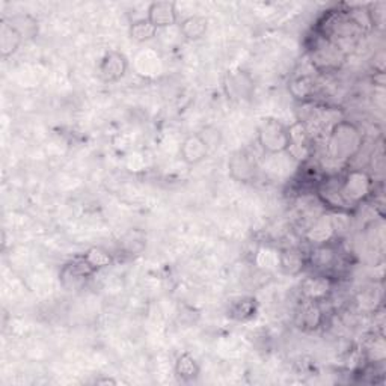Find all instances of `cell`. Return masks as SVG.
<instances>
[{"label": "cell", "mask_w": 386, "mask_h": 386, "mask_svg": "<svg viewBox=\"0 0 386 386\" xmlns=\"http://www.w3.org/2000/svg\"><path fill=\"white\" fill-rule=\"evenodd\" d=\"M364 142V133L358 125L350 121H336L331 127L326 148L331 159L347 163L359 156Z\"/></svg>", "instance_id": "cell-1"}, {"label": "cell", "mask_w": 386, "mask_h": 386, "mask_svg": "<svg viewBox=\"0 0 386 386\" xmlns=\"http://www.w3.org/2000/svg\"><path fill=\"white\" fill-rule=\"evenodd\" d=\"M340 193L349 208L361 206L374 192V180L370 172L364 169H349L338 177Z\"/></svg>", "instance_id": "cell-2"}, {"label": "cell", "mask_w": 386, "mask_h": 386, "mask_svg": "<svg viewBox=\"0 0 386 386\" xmlns=\"http://www.w3.org/2000/svg\"><path fill=\"white\" fill-rule=\"evenodd\" d=\"M257 142L266 154H283L290 150V129L275 118H264L257 129Z\"/></svg>", "instance_id": "cell-3"}, {"label": "cell", "mask_w": 386, "mask_h": 386, "mask_svg": "<svg viewBox=\"0 0 386 386\" xmlns=\"http://www.w3.org/2000/svg\"><path fill=\"white\" fill-rule=\"evenodd\" d=\"M311 64L318 73H335L343 66L347 53L327 38L318 35L310 52Z\"/></svg>", "instance_id": "cell-4"}, {"label": "cell", "mask_w": 386, "mask_h": 386, "mask_svg": "<svg viewBox=\"0 0 386 386\" xmlns=\"http://www.w3.org/2000/svg\"><path fill=\"white\" fill-rule=\"evenodd\" d=\"M222 88H224L227 99L231 101H249L255 92V82L248 71L236 69L225 74Z\"/></svg>", "instance_id": "cell-5"}, {"label": "cell", "mask_w": 386, "mask_h": 386, "mask_svg": "<svg viewBox=\"0 0 386 386\" xmlns=\"http://www.w3.org/2000/svg\"><path fill=\"white\" fill-rule=\"evenodd\" d=\"M229 177L241 185H249L258 176V163L255 157L246 150H237L228 159Z\"/></svg>", "instance_id": "cell-6"}, {"label": "cell", "mask_w": 386, "mask_h": 386, "mask_svg": "<svg viewBox=\"0 0 386 386\" xmlns=\"http://www.w3.org/2000/svg\"><path fill=\"white\" fill-rule=\"evenodd\" d=\"M127 70V56L118 50H109L103 55L96 71H99V77L104 83H115L122 79Z\"/></svg>", "instance_id": "cell-7"}, {"label": "cell", "mask_w": 386, "mask_h": 386, "mask_svg": "<svg viewBox=\"0 0 386 386\" xmlns=\"http://www.w3.org/2000/svg\"><path fill=\"white\" fill-rule=\"evenodd\" d=\"M147 18L151 24L157 29L171 27L178 22V11L177 3L169 2V0H159V2H152L148 6Z\"/></svg>", "instance_id": "cell-8"}, {"label": "cell", "mask_w": 386, "mask_h": 386, "mask_svg": "<svg viewBox=\"0 0 386 386\" xmlns=\"http://www.w3.org/2000/svg\"><path fill=\"white\" fill-rule=\"evenodd\" d=\"M210 154L206 142L202 141L198 133L189 134L185 141L181 142L180 157L189 166H196L201 162H204Z\"/></svg>", "instance_id": "cell-9"}, {"label": "cell", "mask_w": 386, "mask_h": 386, "mask_svg": "<svg viewBox=\"0 0 386 386\" xmlns=\"http://www.w3.org/2000/svg\"><path fill=\"white\" fill-rule=\"evenodd\" d=\"M23 41V35L8 20H2V23H0V56L3 59H8L9 56H13L20 48Z\"/></svg>", "instance_id": "cell-10"}, {"label": "cell", "mask_w": 386, "mask_h": 386, "mask_svg": "<svg viewBox=\"0 0 386 386\" xmlns=\"http://www.w3.org/2000/svg\"><path fill=\"white\" fill-rule=\"evenodd\" d=\"M331 292V279L326 275L310 276L302 283V296L310 302H322Z\"/></svg>", "instance_id": "cell-11"}, {"label": "cell", "mask_w": 386, "mask_h": 386, "mask_svg": "<svg viewBox=\"0 0 386 386\" xmlns=\"http://www.w3.org/2000/svg\"><path fill=\"white\" fill-rule=\"evenodd\" d=\"M95 272L90 267V264L85 262L83 257H77L73 262L66 263L61 272V279L64 285L69 284V281L73 283V287L77 285L79 283L85 281L86 278H90Z\"/></svg>", "instance_id": "cell-12"}, {"label": "cell", "mask_w": 386, "mask_h": 386, "mask_svg": "<svg viewBox=\"0 0 386 386\" xmlns=\"http://www.w3.org/2000/svg\"><path fill=\"white\" fill-rule=\"evenodd\" d=\"M208 29V20L204 15L193 14L186 17L180 23V32L187 41H198L206 35Z\"/></svg>", "instance_id": "cell-13"}, {"label": "cell", "mask_w": 386, "mask_h": 386, "mask_svg": "<svg viewBox=\"0 0 386 386\" xmlns=\"http://www.w3.org/2000/svg\"><path fill=\"white\" fill-rule=\"evenodd\" d=\"M324 314L320 306V302H310L302 308L301 314H299V326L303 331H317L318 327L323 324Z\"/></svg>", "instance_id": "cell-14"}, {"label": "cell", "mask_w": 386, "mask_h": 386, "mask_svg": "<svg viewBox=\"0 0 386 386\" xmlns=\"http://www.w3.org/2000/svg\"><path fill=\"white\" fill-rule=\"evenodd\" d=\"M335 233V222L329 216H322L314 222L311 229L308 231V238H310L313 243L323 245L331 241L332 234Z\"/></svg>", "instance_id": "cell-15"}, {"label": "cell", "mask_w": 386, "mask_h": 386, "mask_svg": "<svg viewBox=\"0 0 386 386\" xmlns=\"http://www.w3.org/2000/svg\"><path fill=\"white\" fill-rule=\"evenodd\" d=\"M201 373L198 361L190 353H181L176 361V374L181 382L195 380Z\"/></svg>", "instance_id": "cell-16"}, {"label": "cell", "mask_w": 386, "mask_h": 386, "mask_svg": "<svg viewBox=\"0 0 386 386\" xmlns=\"http://www.w3.org/2000/svg\"><path fill=\"white\" fill-rule=\"evenodd\" d=\"M82 257L85 258V262L90 264V267L94 270V272H99V270L113 264V255L109 252V250H106L104 248H100V246L90 248Z\"/></svg>", "instance_id": "cell-17"}, {"label": "cell", "mask_w": 386, "mask_h": 386, "mask_svg": "<svg viewBox=\"0 0 386 386\" xmlns=\"http://www.w3.org/2000/svg\"><path fill=\"white\" fill-rule=\"evenodd\" d=\"M314 86H315V83L311 77L302 76V77H296V79H293L288 83V91L296 100L306 103V101H310V99L314 94Z\"/></svg>", "instance_id": "cell-18"}, {"label": "cell", "mask_w": 386, "mask_h": 386, "mask_svg": "<svg viewBox=\"0 0 386 386\" xmlns=\"http://www.w3.org/2000/svg\"><path fill=\"white\" fill-rule=\"evenodd\" d=\"M157 35V29L151 24L147 17L134 20L129 27V36L136 43H147Z\"/></svg>", "instance_id": "cell-19"}, {"label": "cell", "mask_w": 386, "mask_h": 386, "mask_svg": "<svg viewBox=\"0 0 386 386\" xmlns=\"http://www.w3.org/2000/svg\"><path fill=\"white\" fill-rule=\"evenodd\" d=\"M279 264H281L285 273L297 275L303 270L305 258L297 249H287L281 252V257H279Z\"/></svg>", "instance_id": "cell-20"}, {"label": "cell", "mask_w": 386, "mask_h": 386, "mask_svg": "<svg viewBox=\"0 0 386 386\" xmlns=\"http://www.w3.org/2000/svg\"><path fill=\"white\" fill-rule=\"evenodd\" d=\"M11 23L18 32L23 35V38H34L38 34V23L35 18H32L31 15L27 14H22V15H14L13 18H9L8 20Z\"/></svg>", "instance_id": "cell-21"}, {"label": "cell", "mask_w": 386, "mask_h": 386, "mask_svg": "<svg viewBox=\"0 0 386 386\" xmlns=\"http://www.w3.org/2000/svg\"><path fill=\"white\" fill-rule=\"evenodd\" d=\"M257 311V305H255V299L252 297H245L240 299L238 302H236L231 308V317H234L236 320H248V318H252Z\"/></svg>", "instance_id": "cell-22"}, {"label": "cell", "mask_w": 386, "mask_h": 386, "mask_svg": "<svg viewBox=\"0 0 386 386\" xmlns=\"http://www.w3.org/2000/svg\"><path fill=\"white\" fill-rule=\"evenodd\" d=\"M198 134L202 138V141L206 142L210 152L217 150L222 145V141H224V136H222L220 129L215 127V125H207V127L202 129Z\"/></svg>", "instance_id": "cell-23"}, {"label": "cell", "mask_w": 386, "mask_h": 386, "mask_svg": "<svg viewBox=\"0 0 386 386\" xmlns=\"http://www.w3.org/2000/svg\"><path fill=\"white\" fill-rule=\"evenodd\" d=\"M95 383H96V385H103V383H106V385H108V383H110V385H117V380H113V379H103V380H96Z\"/></svg>", "instance_id": "cell-24"}]
</instances>
